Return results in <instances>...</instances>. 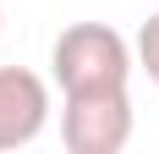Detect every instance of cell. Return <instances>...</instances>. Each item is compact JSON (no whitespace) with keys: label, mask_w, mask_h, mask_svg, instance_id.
<instances>
[{"label":"cell","mask_w":159,"mask_h":154,"mask_svg":"<svg viewBox=\"0 0 159 154\" xmlns=\"http://www.w3.org/2000/svg\"><path fill=\"white\" fill-rule=\"evenodd\" d=\"M55 77H61L66 94H88V88H126L132 77V50L126 39L104 22H71V28L55 39V55H49Z\"/></svg>","instance_id":"1"},{"label":"cell","mask_w":159,"mask_h":154,"mask_svg":"<svg viewBox=\"0 0 159 154\" xmlns=\"http://www.w3.org/2000/svg\"><path fill=\"white\" fill-rule=\"evenodd\" d=\"M61 138H66L71 154H121L132 143V99H126V88L66 94Z\"/></svg>","instance_id":"2"},{"label":"cell","mask_w":159,"mask_h":154,"mask_svg":"<svg viewBox=\"0 0 159 154\" xmlns=\"http://www.w3.org/2000/svg\"><path fill=\"white\" fill-rule=\"evenodd\" d=\"M49 121V88L28 66H0V154L22 149Z\"/></svg>","instance_id":"3"},{"label":"cell","mask_w":159,"mask_h":154,"mask_svg":"<svg viewBox=\"0 0 159 154\" xmlns=\"http://www.w3.org/2000/svg\"><path fill=\"white\" fill-rule=\"evenodd\" d=\"M137 66L148 72V83H159V17L137 28Z\"/></svg>","instance_id":"4"},{"label":"cell","mask_w":159,"mask_h":154,"mask_svg":"<svg viewBox=\"0 0 159 154\" xmlns=\"http://www.w3.org/2000/svg\"><path fill=\"white\" fill-rule=\"evenodd\" d=\"M0 22H6V17H0Z\"/></svg>","instance_id":"5"}]
</instances>
